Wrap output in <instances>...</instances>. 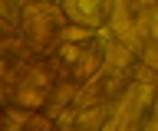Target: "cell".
I'll list each match as a JSON object with an SVG mask.
<instances>
[{
  "label": "cell",
  "mask_w": 158,
  "mask_h": 131,
  "mask_svg": "<svg viewBox=\"0 0 158 131\" xmlns=\"http://www.w3.org/2000/svg\"><path fill=\"white\" fill-rule=\"evenodd\" d=\"M66 17L59 10V3L53 0H23L17 13V33L27 43L30 52L36 56H49L59 46L63 33H66Z\"/></svg>",
  "instance_id": "1"
},
{
  "label": "cell",
  "mask_w": 158,
  "mask_h": 131,
  "mask_svg": "<svg viewBox=\"0 0 158 131\" xmlns=\"http://www.w3.org/2000/svg\"><path fill=\"white\" fill-rule=\"evenodd\" d=\"M56 79L63 85H86L102 72L106 66V46L96 36H79V40H59V46L46 56Z\"/></svg>",
  "instance_id": "2"
},
{
  "label": "cell",
  "mask_w": 158,
  "mask_h": 131,
  "mask_svg": "<svg viewBox=\"0 0 158 131\" xmlns=\"http://www.w3.org/2000/svg\"><path fill=\"white\" fill-rule=\"evenodd\" d=\"M59 79L46 56H30L23 62V69L13 75V82L7 85V102L13 108H27V111H43L53 102Z\"/></svg>",
  "instance_id": "3"
},
{
  "label": "cell",
  "mask_w": 158,
  "mask_h": 131,
  "mask_svg": "<svg viewBox=\"0 0 158 131\" xmlns=\"http://www.w3.org/2000/svg\"><path fill=\"white\" fill-rule=\"evenodd\" d=\"M69 26L82 33H99L109 26L112 17V0H56Z\"/></svg>",
  "instance_id": "4"
},
{
  "label": "cell",
  "mask_w": 158,
  "mask_h": 131,
  "mask_svg": "<svg viewBox=\"0 0 158 131\" xmlns=\"http://www.w3.org/2000/svg\"><path fill=\"white\" fill-rule=\"evenodd\" d=\"M3 121H7V115H3V108H0V125H3Z\"/></svg>",
  "instance_id": "5"
}]
</instances>
